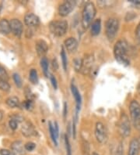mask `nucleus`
Wrapping results in <instances>:
<instances>
[{
  "instance_id": "f257e3e1",
  "label": "nucleus",
  "mask_w": 140,
  "mask_h": 155,
  "mask_svg": "<svg viewBox=\"0 0 140 155\" xmlns=\"http://www.w3.org/2000/svg\"><path fill=\"white\" fill-rule=\"evenodd\" d=\"M114 57L118 62L125 66L130 64L129 58V45L124 40H120L115 44L114 48Z\"/></svg>"
},
{
  "instance_id": "f03ea898",
  "label": "nucleus",
  "mask_w": 140,
  "mask_h": 155,
  "mask_svg": "<svg viewBox=\"0 0 140 155\" xmlns=\"http://www.w3.org/2000/svg\"><path fill=\"white\" fill-rule=\"evenodd\" d=\"M96 13L97 10L95 5L93 2H89L85 5L82 13V25L83 28L87 29L92 25L96 16Z\"/></svg>"
},
{
  "instance_id": "7ed1b4c3",
  "label": "nucleus",
  "mask_w": 140,
  "mask_h": 155,
  "mask_svg": "<svg viewBox=\"0 0 140 155\" xmlns=\"http://www.w3.org/2000/svg\"><path fill=\"white\" fill-rule=\"evenodd\" d=\"M119 29V21L117 18H109L105 25V32L110 41H113L115 38Z\"/></svg>"
},
{
  "instance_id": "20e7f679",
  "label": "nucleus",
  "mask_w": 140,
  "mask_h": 155,
  "mask_svg": "<svg viewBox=\"0 0 140 155\" xmlns=\"http://www.w3.org/2000/svg\"><path fill=\"white\" fill-rule=\"evenodd\" d=\"M50 31L57 37L65 35L68 30V23L66 21H54L49 25Z\"/></svg>"
},
{
  "instance_id": "39448f33",
  "label": "nucleus",
  "mask_w": 140,
  "mask_h": 155,
  "mask_svg": "<svg viewBox=\"0 0 140 155\" xmlns=\"http://www.w3.org/2000/svg\"><path fill=\"white\" fill-rule=\"evenodd\" d=\"M129 111L133 126L136 129H140V104L136 100H132L130 103Z\"/></svg>"
},
{
  "instance_id": "423d86ee",
  "label": "nucleus",
  "mask_w": 140,
  "mask_h": 155,
  "mask_svg": "<svg viewBox=\"0 0 140 155\" xmlns=\"http://www.w3.org/2000/svg\"><path fill=\"white\" fill-rule=\"evenodd\" d=\"M118 130L122 137H128L131 133V125L128 116L122 113L118 124Z\"/></svg>"
},
{
  "instance_id": "0eeeda50",
  "label": "nucleus",
  "mask_w": 140,
  "mask_h": 155,
  "mask_svg": "<svg viewBox=\"0 0 140 155\" xmlns=\"http://www.w3.org/2000/svg\"><path fill=\"white\" fill-rule=\"evenodd\" d=\"M95 137L100 143L104 144L107 141V131L102 122H97L95 125Z\"/></svg>"
},
{
  "instance_id": "6e6552de",
  "label": "nucleus",
  "mask_w": 140,
  "mask_h": 155,
  "mask_svg": "<svg viewBox=\"0 0 140 155\" xmlns=\"http://www.w3.org/2000/svg\"><path fill=\"white\" fill-rule=\"evenodd\" d=\"M76 5V1L69 0V1H65L62 4H61L58 8V13L62 17H66L74 10L75 6Z\"/></svg>"
},
{
  "instance_id": "1a4fd4ad",
  "label": "nucleus",
  "mask_w": 140,
  "mask_h": 155,
  "mask_svg": "<svg viewBox=\"0 0 140 155\" xmlns=\"http://www.w3.org/2000/svg\"><path fill=\"white\" fill-rule=\"evenodd\" d=\"M9 24H10L11 32L17 37H20L23 31L22 22L18 19H12L9 21Z\"/></svg>"
},
{
  "instance_id": "9d476101",
  "label": "nucleus",
  "mask_w": 140,
  "mask_h": 155,
  "mask_svg": "<svg viewBox=\"0 0 140 155\" xmlns=\"http://www.w3.org/2000/svg\"><path fill=\"white\" fill-rule=\"evenodd\" d=\"M94 63V57L91 54H88L83 59V64H82V72L83 74H87L91 71L93 68V64Z\"/></svg>"
},
{
  "instance_id": "9b49d317",
  "label": "nucleus",
  "mask_w": 140,
  "mask_h": 155,
  "mask_svg": "<svg viewBox=\"0 0 140 155\" xmlns=\"http://www.w3.org/2000/svg\"><path fill=\"white\" fill-rule=\"evenodd\" d=\"M21 133L25 137H31L36 134V130L30 121H26L21 127Z\"/></svg>"
},
{
  "instance_id": "f8f14e48",
  "label": "nucleus",
  "mask_w": 140,
  "mask_h": 155,
  "mask_svg": "<svg viewBox=\"0 0 140 155\" xmlns=\"http://www.w3.org/2000/svg\"><path fill=\"white\" fill-rule=\"evenodd\" d=\"M24 23L28 27H35L40 24V19L34 13H28L24 17Z\"/></svg>"
},
{
  "instance_id": "ddd939ff",
  "label": "nucleus",
  "mask_w": 140,
  "mask_h": 155,
  "mask_svg": "<svg viewBox=\"0 0 140 155\" xmlns=\"http://www.w3.org/2000/svg\"><path fill=\"white\" fill-rule=\"evenodd\" d=\"M140 152V140L137 138H133L129 143L128 155H138Z\"/></svg>"
},
{
  "instance_id": "4468645a",
  "label": "nucleus",
  "mask_w": 140,
  "mask_h": 155,
  "mask_svg": "<svg viewBox=\"0 0 140 155\" xmlns=\"http://www.w3.org/2000/svg\"><path fill=\"white\" fill-rule=\"evenodd\" d=\"M36 51H37V54L40 57H43L45 55L48 50V46L46 42H45L44 40H38L36 42Z\"/></svg>"
},
{
  "instance_id": "2eb2a0df",
  "label": "nucleus",
  "mask_w": 140,
  "mask_h": 155,
  "mask_svg": "<svg viewBox=\"0 0 140 155\" xmlns=\"http://www.w3.org/2000/svg\"><path fill=\"white\" fill-rule=\"evenodd\" d=\"M64 45H65V49H67V51H69V53H73L76 50L77 47H78V42L75 38L70 37L65 40Z\"/></svg>"
},
{
  "instance_id": "dca6fc26",
  "label": "nucleus",
  "mask_w": 140,
  "mask_h": 155,
  "mask_svg": "<svg viewBox=\"0 0 140 155\" xmlns=\"http://www.w3.org/2000/svg\"><path fill=\"white\" fill-rule=\"evenodd\" d=\"M71 91L72 93H73V97H74L75 100H76V113H79V110H80L81 107V103H82V98H81V95L79 92L78 89L76 88V86L74 85V84H72L71 85Z\"/></svg>"
},
{
  "instance_id": "f3484780",
  "label": "nucleus",
  "mask_w": 140,
  "mask_h": 155,
  "mask_svg": "<svg viewBox=\"0 0 140 155\" xmlns=\"http://www.w3.org/2000/svg\"><path fill=\"white\" fill-rule=\"evenodd\" d=\"M11 150L16 154L23 155L25 154L26 153V150L25 147L21 141H14L11 144Z\"/></svg>"
},
{
  "instance_id": "a211bd4d",
  "label": "nucleus",
  "mask_w": 140,
  "mask_h": 155,
  "mask_svg": "<svg viewBox=\"0 0 140 155\" xmlns=\"http://www.w3.org/2000/svg\"><path fill=\"white\" fill-rule=\"evenodd\" d=\"M11 32L10 24L6 19H2L0 21V33L2 35H8Z\"/></svg>"
},
{
  "instance_id": "6ab92c4d",
  "label": "nucleus",
  "mask_w": 140,
  "mask_h": 155,
  "mask_svg": "<svg viewBox=\"0 0 140 155\" xmlns=\"http://www.w3.org/2000/svg\"><path fill=\"white\" fill-rule=\"evenodd\" d=\"M101 30V19H97L92 23L91 25V35L93 36L98 35Z\"/></svg>"
},
{
  "instance_id": "aec40b11",
  "label": "nucleus",
  "mask_w": 140,
  "mask_h": 155,
  "mask_svg": "<svg viewBox=\"0 0 140 155\" xmlns=\"http://www.w3.org/2000/svg\"><path fill=\"white\" fill-rule=\"evenodd\" d=\"M48 129H49V133H50L51 138L52 140L53 143H54L55 146H58V136L56 134L55 129H54V126L52 125V123L49 121L48 123Z\"/></svg>"
},
{
  "instance_id": "412c9836",
  "label": "nucleus",
  "mask_w": 140,
  "mask_h": 155,
  "mask_svg": "<svg viewBox=\"0 0 140 155\" xmlns=\"http://www.w3.org/2000/svg\"><path fill=\"white\" fill-rule=\"evenodd\" d=\"M6 103L9 107L11 108H15L19 107L20 105V100L19 98L17 97H10L9 98L6 99Z\"/></svg>"
},
{
  "instance_id": "4be33fe9",
  "label": "nucleus",
  "mask_w": 140,
  "mask_h": 155,
  "mask_svg": "<svg viewBox=\"0 0 140 155\" xmlns=\"http://www.w3.org/2000/svg\"><path fill=\"white\" fill-rule=\"evenodd\" d=\"M82 64H83V59H81L79 57H76L73 60V67H74L75 71L76 72H81L82 68Z\"/></svg>"
},
{
  "instance_id": "5701e85b",
  "label": "nucleus",
  "mask_w": 140,
  "mask_h": 155,
  "mask_svg": "<svg viewBox=\"0 0 140 155\" xmlns=\"http://www.w3.org/2000/svg\"><path fill=\"white\" fill-rule=\"evenodd\" d=\"M41 67L43 70V73L46 77H48V61L46 57H42L41 60Z\"/></svg>"
},
{
  "instance_id": "b1692460",
  "label": "nucleus",
  "mask_w": 140,
  "mask_h": 155,
  "mask_svg": "<svg viewBox=\"0 0 140 155\" xmlns=\"http://www.w3.org/2000/svg\"><path fill=\"white\" fill-rule=\"evenodd\" d=\"M29 79L30 82L34 85L38 83V76H37V72L35 69H31L30 71V75H29Z\"/></svg>"
},
{
  "instance_id": "393cba45",
  "label": "nucleus",
  "mask_w": 140,
  "mask_h": 155,
  "mask_svg": "<svg viewBox=\"0 0 140 155\" xmlns=\"http://www.w3.org/2000/svg\"><path fill=\"white\" fill-rule=\"evenodd\" d=\"M61 58H62V67L65 71L67 70V65H68V61H67V56L65 53V49L64 48H62V51H61Z\"/></svg>"
},
{
  "instance_id": "a878e982",
  "label": "nucleus",
  "mask_w": 140,
  "mask_h": 155,
  "mask_svg": "<svg viewBox=\"0 0 140 155\" xmlns=\"http://www.w3.org/2000/svg\"><path fill=\"white\" fill-rule=\"evenodd\" d=\"M10 89H11L10 85L8 83L7 81L0 78V89L4 91V92H8V91L10 90Z\"/></svg>"
},
{
  "instance_id": "bb28decb",
  "label": "nucleus",
  "mask_w": 140,
  "mask_h": 155,
  "mask_svg": "<svg viewBox=\"0 0 140 155\" xmlns=\"http://www.w3.org/2000/svg\"><path fill=\"white\" fill-rule=\"evenodd\" d=\"M13 81L15 82L16 85H17L18 88H21L22 87V80H21V78L20 76V74H17V73H14L13 74Z\"/></svg>"
},
{
  "instance_id": "cd10ccee",
  "label": "nucleus",
  "mask_w": 140,
  "mask_h": 155,
  "mask_svg": "<svg viewBox=\"0 0 140 155\" xmlns=\"http://www.w3.org/2000/svg\"><path fill=\"white\" fill-rule=\"evenodd\" d=\"M65 150H66V155H72V147L69 143V137L67 135L65 136Z\"/></svg>"
},
{
  "instance_id": "c85d7f7f",
  "label": "nucleus",
  "mask_w": 140,
  "mask_h": 155,
  "mask_svg": "<svg viewBox=\"0 0 140 155\" xmlns=\"http://www.w3.org/2000/svg\"><path fill=\"white\" fill-rule=\"evenodd\" d=\"M90 146L87 141L83 140L82 141V153L83 155H90Z\"/></svg>"
},
{
  "instance_id": "c756f323",
  "label": "nucleus",
  "mask_w": 140,
  "mask_h": 155,
  "mask_svg": "<svg viewBox=\"0 0 140 155\" xmlns=\"http://www.w3.org/2000/svg\"><path fill=\"white\" fill-rule=\"evenodd\" d=\"M0 78H2L3 80L7 81L9 79V76H8L7 72L5 70V68L0 65Z\"/></svg>"
},
{
  "instance_id": "7c9ffc66",
  "label": "nucleus",
  "mask_w": 140,
  "mask_h": 155,
  "mask_svg": "<svg viewBox=\"0 0 140 155\" xmlns=\"http://www.w3.org/2000/svg\"><path fill=\"white\" fill-rule=\"evenodd\" d=\"M23 107H24L25 109H26L27 110H30L33 109L34 107V103L32 101V100H26L23 104Z\"/></svg>"
},
{
  "instance_id": "2f4dec72",
  "label": "nucleus",
  "mask_w": 140,
  "mask_h": 155,
  "mask_svg": "<svg viewBox=\"0 0 140 155\" xmlns=\"http://www.w3.org/2000/svg\"><path fill=\"white\" fill-rule=\"evenodd\" d=\"M24 147L26 151H32V150H34L35 149L36 144L33 142H27L25 144Z\"/></svg>"
},
{
  "instance_id": "473e14b6",
  "label": "nucleus",
  "mask_w": 140,
  "mask_h": 155,
  "mask_svg": "<svg viewBox=\"0 0 140 155\" xmlns=\"http://www.w3.org/2000/svg\"><path fill=\"white\" fill-rule=\"evenodd\" d=\"M9 125L10 127V129H13V130H16L18 127V121H16L15 119L11 118L9 121Z\"/></svg>"
},
{
  "instance_id": "72a5a7b5",
  "label": "nucleus",
  "mask_w": 140,
  "mask_h": 155,
  "mask_svg": "<svg viewBox=\"0 0 140 155\" xmlns=\"http://www.w3.org/2000/svg\"><path fill=\"white\" fill-rule=\"evenodd\" d=\"M115 155H124V147L122 145V143H120L118 148L116 150Z\"/></svg>"
},
{
  "instance_id": "f704fd0d",
  "label": "nucleus",
  "mask_w": 140,
  "mask_h": 155,
  "mask_svg": "<svg viewBox=\"0 0 140 155\" xmlns=\"http://www.w3.org/2000/svg\"><path fill=\"white\" fill-rule=\"evenodd\" d=\"M0 155H16V153L9 150L2 149L0 150Z\"/></svg>"
},
{
  "instance_id": "c9c22d12",
  "label": "nucleus",
  "mask_w": 140,
  "mask_h": 155,
  "mask_svg": "<svg viewBox=\"0 0 140 155\" xmlns=\"http://www.w3.org/2000/svg\"><path fill=\"white\" fill-rule=\"evenodd\" d=\"M50 79H51V82L52 84V86L54 89H57L58 88V84H57V80H56L55 77H54L53 74H51L50 76Z\"/></svg>"
},
{
  "instance_id": "e433bc0d",
  "label": "nucleus",
  "mask_w": 140,
  "mask_h": 155,
  "mask_svg": "<svg viewBox=\"0 0 140 155\" xmlns=\"http://www.w3.org/2000/svg\"><path fill=\"white\" fill-rule=\"evenodd\" d=\"M129 2L132 4L135 7L140 8V0H129Z\"/></svg>"
},
{
  "instance_id": "4c0bfd02",
  "label": "nucleus",
  "mask_w": 140,
  "mask_h": 155,
  "mask_svg": "<svg viewBox=\"0 0 140 155\" xmlns=\"http://www.w3.org/2000/svg\"><path fill=\"white\" fill-rule=\"evenodd\" d=\"M68 114V105H67V103L65 102L64 103V109H63V115L64 117H66Z\"/></svg>"
},
{
  "instance_id": "58836bf2",
  "label": "nucleus",
  "mask_w": 140,
  "mask_h": 155,
  "mask_svg": "<svg viewBox=\"0 0 140 155\" xmlns=\"http://www.w3.org/2000/svg\"><path fill=\"white\" fill-rule=\"evenodd\" d=\"M52 65H53V68H54V70H57L58 68V61L56 59H54L52 61Z\"/></svg>"
},
{
  "instance_id": "ea45409f",
  "label": "nucleus",
  "mask_w": 140,
  "mask_h": 155,
  "mask_svg": "<svg viewBox=\"0 0 140 155\" xmlns=\"http://www.w3.org/2000/svg\"><path fill=\"white\" fill-rule=\"evenodd\" d=\"M135 35H136L138 39L140 40V24L138 25V27H137L136 31H135Z\"/></svg>"
},
{
  "instance_id": "a19ab883",
  "label": "nucleus",
  "mask_w": 140,
  "mask_h": 155,
  "mask_svg": "<svg viewBox=\"0 0 140 155\" xmlns=\"http://www.w3.org/2000/svg\"><path fill=\"white\" fill-rule=\"evenodd\" d=\"M2 117H3V112L2 110H0V121L2 119Z\"/></svg>"
},
{
  "instance_id": "79ce46f5",
  "label": "nucleus",
  "mask_w": 140,
  "mask_h": 155,
  "mask_svg": "<svg viewBox=\"0 0 140 155\" xmlns=\"http://www.w3.org/2000/svg\"><path fill=\"white\" fill-rule=\"evenodd\" d=\"M138 93H139V95H140V82H139V84H138Z\"/></svg>"
}]
</instances>
